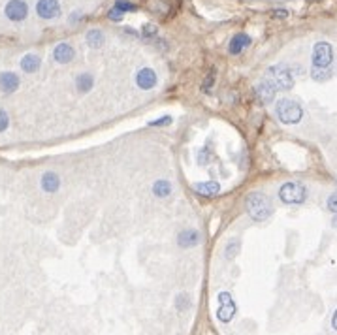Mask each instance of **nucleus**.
<instances>
[{"instance_id": "f257e3e1", "label": "nucleus", "mask_w": 337, "mask_h": 335, "mask_svg": "<svg viewBox=\"0 0 337 335\" xmlns=\"http://www.w3.org/2000/svg\"><path fill=\"white\" fill-rule=\"evenodd\" d=\"M245 205H247L249 217H251L252 220H256V222L266 220V218H269L271 217V213H273L271 200H269L264 192H251V194L247 196Z\"/></svg>"}, {"instance_id": "f03ea898", "label": "nucleus", "mask_w": 337, "mask_h": 335, "mask_svg": "<svg viewBox=\"0 0 337 335\" xmlns=\"http://www.w3.org/2000/svg\"><path fill=\"white\" fill-rule=\"evenodd\" d=\"M275 115L281 121L282 125H298L303 119V109L298 102L288 100V98H281L275 104Z\"/></svg>"}, {"instance_id": "7ed1b4c3", "label": "nucleus", "mask_w": 337, "mask_h": 335, "mask_svg": "<svg viewBox=\"0 0 337 335\" xmlns=\"http://www.w3.org/2000/svg\"><path fill=\"white\" fill-rule=\"evenodd\" d=\"M266 76L279 91H290L292 87H294V78H292V72L288 68V64L279 63L269 66Z\"/></svg>"}, {"instance_id": "20e7f679", "label": "nucleus", "mask_w": 337, "mask_h": 335, "mask_svg": "<svg viewBox=\"0 0 337 335\" xmlns=\"http://www.w3.org/2000/svg\"><path fill=\"white\" fill-rule=\"evenodd\" d=\"M279 200L282 203H288V205L303 203L307 200V188L298 181H288L279 188Z\"/></svg>"}, {"instance_id": "39448f33", "label": "nucleus", "mask_w": 337, "mask_h": 335, "mask_svg": "<svg viewBox=\"0 0 337 335\" xmlns=\"http://www.w3.org/2000/svg\"><path fill=\"white\" fill-rule=\"evenodd\" d=\"M333 61V49L328 42H316L313 47V66L328 68Z\"/></svg>"}, {"instance_id": "423d86ee", "label": "nucleus", "mask_w": 337, "mask_h": 335, "mask_svg": "<svg viewBox=\"0 0 337 335\" xmlns=\"http://www.w3.org/2000/svg\"><path fill=\"white\" fill-rule=\"evenodd\" d=\"M4 14H6V17H8L10 21L21 23L29 16V6H27L25 0H10L8 4L4 6Z\"/></svg>"}, {"instance_id": "0eeeda50", "label": "nucleus", "mask_w": 337, "mask_h": 335, "mask_svg": "<svg viewBox=\"0 0 337 335\" xmlns=\"http://www.w3.org/2000/svg\"><path fill=\"white\" fill-rule=\"evenodd\" d=\"M235 314V303L234 297L228 292H220L219 294V309H217V316L220 322H230Z\"/></svg>"}, {"instance_id": "6e6552de", "label": "nucleus", "mask_w": 337, "mask_h": 335, "mask_svg": "<svg viewBox=\"0 0 337 335\" xmlns=\"http://www.w3.org/2000/svg\"><path fill=\"white\" fill-rule=\"evenodd\" d=\"M36 14L42 19H55L61 16V4H59V0H38Z\"/></svg>"}, {"instance_id": "1a4fd4ad", "label": "nucleus", "mask_w": 337, "mask_h": 335, "mask_svg": "<svg viewBox=\"0 0 337 335\" xmlns=\"http://www.w3.org/2000/svg\"><path fill=\"white\" fill-rule=\"evenodd\" d=\"M200 241H202V234L198 232L196 228H185V230H181L179 235H177V243H179V247H183V249H192V247H196Z\"/></svg>"}, {"instance_id": "9d476101", "label": "nucleus", "mask_w": 337, "mask_h": 335, "mask_svg": "<svg viewBox=\"0 0 337 335\" xmlns=\"http://www.w3.org/2000/svg\"><path fill=\"white\" fill-rule=\"evenodd\" d=\"M158 78L157 74L151 70V68H141L138 74H136V85L140 87L141 91H151L153 87H157Z\"/></svg>"}, {"instance_id": "9b49d317", "label": "nucleus", "mask_w": 337, "mask_h": 335, "mask_svg": "<svg viewBox=\"0 0 337 335\" xmlns=\"http://www.w3.org/2000/svg\"><path fill=\"white\" fill-rule=\"evenodd\" d=\"M275 91H277V87L269 81V79H262L258 85H256V96H258V100L262 104H271L275 98Z\"/></svg>"}, {"instance_id": "f8f14e48", "label": "nucleus", "mask_w": 337, "mask_h": 335, "mask_svg": "<svg viewBox=\"0 0 337 335\" xmlns=\"http://www.w3.org/2000/svg\"><path fill=\"white\" fill-rule=\"evenodd\" d=\"M19 85H21V79L14 72L0 74V91L2 93H16L17 89H19Z\"/></svg>"}, {"instance_id": "ddd939ff", "label": "nucleus", "mask_w": 337, "mask_h": 335, "mask_svg": "<svg viewBox=\"0 0 337 335\" xmlns=\"http://www.w3.org/2000/svg\"><path fill=\"white\" fill-rule=\"evenodd\" d=\"M74 55H76V51H74V47H72L70 44H59V46L53 49V59L61 64L70 63L72 59H74Z\"/></svg>"}, {"instance_id": "4468645a", "label": "nucleus", "mask_w": 337, "mask_h": 335, "mask_svg": "<svg viewBox=\"0 0 337 335\" xmlns=\"http://www.w3.org/2000/svg\"><path fill=\"white\" fill-rule=\"evenodd\" d=\"M59 187H61V177H59L55 172L44 173V177H42V188H44V192L53 194V192L59 190Z\"/></svg>"}, {"instance_id": "2eb2a0df", "label": "nucleus", "mask_w": 337, "mask_h": 335, "mask_svg": "<svg viewBox=\"0 0 337 335\" xmlns=\"http://www.w3.org/2000/svg\"><path fill=\"white\" fill-rule=\"evenodd\" d=\"M249 46H251V38H249L247 34H243V32H239V34H235L234 38H232L230 46H228V51L232 55H239L245 47H249Z\"/></svg>"}, {"instance_id": "dca6fc26", "label": "nucleus", "mask_w": 337, "mask_h": 335, "mask_svg": "<svg viewBox=\"0 0 337 335\" xmlns=\"http://www.w3.org/2000/svg\"><path fill=\"white\" fill-rule=\"evenodd\" d=\"M194 190H196V194L205 196V198H211V196L219 194L220 185L217 183V181H204V183L194 185Z\"/></svg>"}, {"instance_id": "f3484780", "label": "nucleus", "mask_w": 337, "mask_h": 335, "mask_svg": "<svg viewBox=\"0 0 337 335\" xmlns=\"http://www.w3.org/2000/svg\"><path fill=\"white\" fill-rule=\"evenodd\" d=\"M40 57L38 55H25L23 59H21V70L25 72V74H34V72L40 70Z\"/></svg>"}, {"instance_id": "a211bd4d", "label": "nucleus", "mask_w": 337, "mask_h": 335, "mask_svg": "<svg viewBox=\"0 0 337 335\" xmlns=\"http://www.w3.org/2000/svg\"><path fill=\"white\" fill-rule=\"evenodd\" d=\"M94 85V79L91 74H79L78 78H76V89H78L79 93H89Z\"/></svg>"}, {"instance_id": "6ab92c4d", "label": "nucleus", "mask_w": 337, "mask_h": 335, "mask_svg": "<svg viewBox=\"0 0 337 335\" xmlns=\"http://www.w3.org/2000/svg\"><path fill=\"white\" fill-rule=\"evenodd\" d=\"M153 192H155V196H158V198H166V196L172 192V185H170V181H166V179L155 181V185H153Z\"/></svg>"}, {"instance_id": "aec40b11", "label": "nucleus", "mask_w": 337, "mask_h": 335, "mask_svg": "<svg viewBox=\"0 0 337 335\" xmlns=\"http://www.w3.org/2000/svg\"><path fill=\"white\" fill-rule=\"evenodd\" d=\"M104 32L98 31V29H93V31L87 32V44L91 47H102L104 46Z\"/></svg>"}, {"instance_id": "412c9836", "label": "nucleus", "mask_w": 337, "mask_h": 335, "mask_svg": "<svg viewBox=\"0 0 337 335\" xmlns=\"http://www.w3.org/2000/svg\"><path fill=\"white\" fill-rule=\"evenodd\" d=\"M239 249H241V243H239V239H230L226 245V258H235L237 254H239Z\"/></svg>"}, {"instance_id": "4be33fe9", "label": "nucleus", "mask_w": 337, "mask_h": 335, "mask_svg": "<svg viewBox=\"0 0 337 335\" xmlns=\"http://www.w3.org/2000/svg\"><path fill=\"white\" fill-rule=\"evenodd\" d=\"M311 76H313L314 81H326V79H329V70L328 68H316V66H313V70H311Z\"/></svg>"}, {"instance_id": "5701e85b", "label": "nucleus", "mask_w": 337, "mask_h": 335, "mask_svg": "<svg viewBox=\"0 0 337 335\" xmlns=\"http://www.w3.org/2000/svg\"><path fill=\"white\" fill-rule=\"evenodd\" d=\"M196 160H198V164H200V166H205V164L211 160V151H209L207 147L200 149V151H198Z\"/></svg>"}, {"instance_id": "b1692460", "label": "nucleus", "mask_w": 337, "mask_h": 335, "mask_svg": "<svg viewBox=\"0 0 337 335\" xmlns=\"http://www.w3.org/2000/svg\"><path fill=\"white\" fill-rule=\"evenodd\" d=\"M115 8H119L123 14H125V12H134L136 6H134L130 0H117V2H115Z\"/></svg>"}, {"instance_id": "393cba45", "label": "nucleus", "mask_w": 337, "mask_h": 335, "mask_svg": "<svg viewBox=\"0 0 337 335\" xmlns=\"http://www.w3.org/2000/svg\"><path fill=\"white\" fill-rule=\"evenodd\" d=\"M157 27L155 25H145L143 29H141V36H145V38H153V36H157Z\"/></svg>"}, {"instance_id": "a878e982", "label": "nucleus", "mask_w": 337, "mask_h": 335, "mask_svg": "<svg viewBox=\"0 0 337 335\" xmlns=\"http://www.w3.org/2000/svg\"><path fill=\"white\" fill-rule=\"evenodd\" d=\"M10 126V117L4 109H0V132H4Z\"/></svg>"}, {"instance_id": "bb28decb", "label": "nucleus", "mask_w": 337, "mask_h": 335, "mask_svg": "<svg viewBox=\"0 0 337 335\" xmlns=\"http://www.w3.org/2000/svg\"><path fill=\"white\" fill-rule=\"evenodd\" d=\"M328 209L331 211L333 215H337V190L328 198Z\"/></svg>"}, {"instance_id": "cd10ccee", "label": "nucleus", "mask_w": 337, "mask_h": 335, "mask_svg": "<svg viewBox=\"0 0 337 335\" xmlns=\"http://www.w3.org/2000/svg\"><path fill=\"white\" fill-rule=\"evenodd\" d=\"M108 17H110L111 21H121V19H123V12L113 6V8H111L110 12H108Z\"/></svg>"}, {"instance_id": "c85d7f7f", "label": "nucleus", "mask_w": 337, "mask_h": 335, "mask_svg": "<svg viewBox=\"0 0 337 335\" xmlns=\"http://www.w3.org/2000/svg\"><path fill=\"white\" fill-rule=\"evenodd\" d=\"M172 117H162V119H157V121H151L149 126H168L172 125Z\"/></svg>"}, {"instance_id": "c756f323", "label": "nucleus", "mask_w": 337, "mask_h": 335, "mask_svg": "<svg viewBox=\"0 0 337 335\" xmlns=\"http://www.w3.org/2000/svg\"><path fill=\"white\" fill-rule=\"evenodd\" d=\"M177 309L179 311H185V307H188V296H185V294H181L179 297H177Z\"/></svg>"}, {"instance_id": "7c9ffc66", "label": "nucleus", "mask_w": 337, "mask_h": 335, "mask_svg": "<svg viewBox=\"0 0 337 335\" xmlns=\"http://www.w3.org/2000/svg\"><path fill=\"white\" fill-rule=\"evenodd\" d=\"M213 81H215V76H213V72H211V74H207V78H205L202 89H204V91H209V89H211V85H213Z\"/></svg>"}, {"instance_id": "2f4dec72", "label": "nucleus", "mask_w": 337, "mask_h": 335, "mask_svg": "<svg viewBox=\"0 0 337 335\" xmlns=\"http://www.w3.org/2000/svg\"><path fill=\"white\" fill-rule=\"evenodd\" d=\"M271 14H273L275 17H281V19H284V17H288V12H286V10H273Z\"/></svg>"}, {"instance_id": "473e14b6", "label": "nucleus", "mask_w": 337, "mask_h": 335, "mask_svg": "<svg viewBox=\"0 0 337 335\" xmlns=\"http://www.w3.org/2000/svg\"><path fill=\"white\" fill-rule=\"evenodd\" d=\"M331 326H333V329H337V311L333 312V318H331Z\"/></svg>"}, {"instance_id": "72a5a7b5", "label": "nucleus", "mask_w": 337, "mask_h": 335, "mask_svg": "<svg viewBox=\"0 0 337 335\" xmlns=\"http://www.w3.org/2000/svg\"><path fill=\"white\" fill-rule=\"evenodd\" d=\"M331 224H333V226L337 228V215H335V217H333V220H331Z\"/></svg>"}]
</instances>
